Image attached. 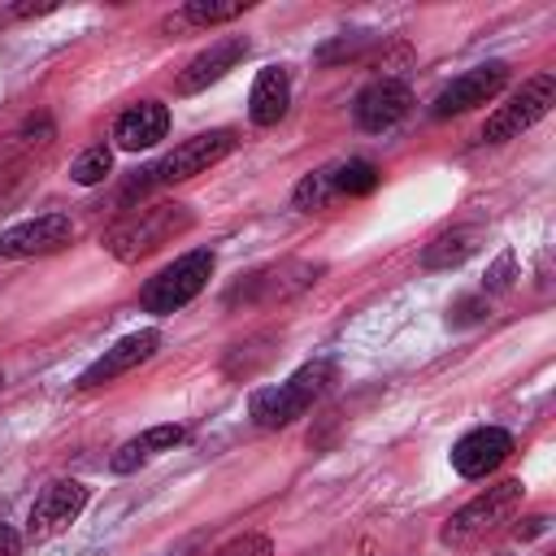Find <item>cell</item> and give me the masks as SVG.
<instances>
[{
  "mask_svg": "<svg viewBox=\"0 0 556 556\" xmlns=\"http://www.w3.org/2000/svg\"><path fill=\"white\" fill-rule=\"evenodd\" d=\"M156 348H161V334H156V330H135V334L117 339L100 361H91V365L78 374V387H83V391H96V387H104V382L122 378V374L139 369L143 361H152V352H156Z\"/></svg>",
  "mask_w": 556,
  "mask_h": 556,
  "instance_id": "5bb4252c",
  "label": "cell"
},
{
  "mask_svg": "<svg viewBox=\"0 0 556 556\" xmlns=\"http://www.w3.org/2000/svg\"><path fill=\"white\" fill-rule=\"evenodd\" d=\"M70 235H74V222L65 213H43V217H30V222L0 230V256H9V261L48 256V252H61L70 243Z\"/></svg>",
  "mask_w": 556,
  "mask_h": 556,
  "instance_id": "30bf717a",
  "label": "cell"
},
{
  "mask_svg": "<svg viewBox=\"0 0 556 556\" xmlns=\"http://www.w3.org/2000/svg\"><path fill=\"white\" fill-rule=\"evenodd\" d=\"M165 130H169V109H165L161 100H139V104H130V109L113 122V139H117V148H126V152L156 148V143L165 139Z\"/></svg>",
  "mask_w": 556,
  "mask_h": 556,
  "instance_id": "9a60e30c",
  "label": "cell"
},
{
  "mask_svg": "<svg viewBox=\"0 0 556 556\" xmlns=\"http://www.w3.org/2000/svg\"><path fill=\"white\" fill-rule=\"evenodd\" d=\"M235 130H204V135H191V139H182L174 152H165L156 165H148L143 174H148V182H187V178H195V174H204L208 165H217V161H226L230 152H235Z\"/></svg>",
  "mask_w": 556,
  "mask_h": 556,
  "instance_id": "8992f818",
  "label": "cell"
},
{
  "mask_svg": "<svg viewBox=\"0 0 556 556\" xmlns=\"http://www.w3.org/2000/svg\"><path fill=\"white\" fill-rule=\"evenodd\" d=\"M530 526H517V539H530V534H539V530H547V517H526Z\"/></svg>",
  "mask_w": 556,
  "mask_h": 556,
  "instance_id": "f1b7e54d",
  "label": "cell"
},
{
  "mask_svg": "<svg viewBox=\"0 0 556 556\" xmlns=\"http://www.w3.org/2000/svg\"><path fill=\"white\" fill-rule=\"evenodd\" d=\"M213 265H217V256H213L208 248L182 252L174 265H165L156 278H148V287L139 291V304H143L148 313H156V317L178 313L182 304H191V300L204 291V282H208Z\"/></svg>",
  "mask_w": 556,
  "mask_h": 556,
  "instance_id": "277c9868",
  "label": "cell"
},
{
  "mask_svg": "<svg viewBox=\"0 0 556 556\" xmlns=\"http://www.w3.org/2000/svg\"><path fill=\"white\" fill-rule=\"evenodd\" d=\"M478 317H486V295L460 300V304L452 308V321H456V326H465V321H478Z\"/></svg>",
  "mask_w": 556,
  "mask_h": 556,
  "instance_id": "4316f807",
  "label": "cell"
},
{
  "mask_svg": "<svg viewBox=\"0 0 556 556\" xmlns=\"http://www.w3.org/2000/svg\"><path fill=\"white\" fill-rule=\"evenodd\" d=\"M83 508H87V486L74 482V478H56V482H48V486L35 495V504H30V513H26V534H30L35 543H43V539L70 530Z\"/></svg>",
  "mask_w": 556,
  "mask_h": 556,
  "instance_id": "52a82bcc",
  "label": "cell"
},
{
  "mask_svg": "<svg viewBox=\"0 0 556 556\" xmlns=\"http://www.w3.org/2000/svg\"><path fill=\"white\" fill-rule=\"evenodd\" d=\"M191 222H195V213H191L187 204H178V200L148 204V208H139V213H126L117 226L104 230V252H109L113 261H122V265L143 261V256H152L156 248H165L169 239H178L182 230H191Z\"/></svg>",
  "mask_w": 556,
  "mask_h": 556,
  "instance_id": "6da1fadb",
  "label": "cell"
},
{
  "mask_svg": "<svg viewBox=\"0 0 556 556\" xmlns=\"http://www.w3.org/2000/svg\"><path fill=\"white\" fill-rule=\"evenodd\" d=\"M330 382H334V361H308V365H300L287 382H274V387L252 391L248 413H252V421H256L261 430H282V426H291L295 417H304V413L330 391Z\"/></svg>",
  "mask_w": 556,
  "mask_h": 556,
  "instance_id": "7a4b0ae2",
  "label": "cell"
},
{
  "mask_svg": "<svg viewBox=\"0 0 556 556\" xmlns=\"http://www.w3.org/2000/svg\"><path fill=\"white\" fill-rule=\"evenodd\" d=\"M513 269H517V256H513V252H500L495 265H491L486 278H482V295H500V291H508V287H513Z\"/></svg>",
  "mask_w": 556,
  "mask_h": 556,
  "instance_id": "d4e9b609",
  "label": "cell"
},
{
  "mask_svg": "<svg viewBox=\"0 0 556 556\" xmlns=\"http://www.w3.org/2000/svg\"><path fill=\"white\" fill-rule=\"evenodd\" d=\"M478 230L473 226H456V230H443L434 243H426L421 252V269H456L465 265L473 252H478Z\"/></svg>",
  "mask_w": 556,
  "mask_h": 556,
  "instance_id": "d6986e66",
  "label": "cell"
},
{
  "mask_svg": "<svg viewBox=\"0 0 556 556\" xmlns=\"http://www.w3.org/2000/svg\"><path fill=\"white\" fill-rule=\"evenodd\" d=\"M48 139H52V122H48V117H30L22 130H13L9 139H0V165L17 161L22 152H30V148H39V143H48Z\"/></svg>",
  "mask_w": 556,
  "mask_h": 556,
  "instance_id": "7402d4cb",
  "label": "cell"
},
{
  "mask_svg": "<svg viewBox=\"0 0 556 556\" xmlns=\"http://www.w3.org/2000/svg\"><path fill=\"white\" fill-rule=\"evenodd\" d=\"M508 456H513V434L500 430V426H478V430H469V434L456 439V447H452V469H456L460 478H486V473H495Z\"/></svg>",
  "mask_w": 556,
  "mask_h": 556,
  "instance_id": "4fadbf2b",
  "label": "cell"
},
{
  "mask_svg": "<svg viewBox=\"0 0 556 556\" xmlns=\"http://www.w3.org/2000/svg\"><path fill=\"white\" fill-rule=\"evenodd\" d=\"M378 165L374 161H343V165H334V191L339 195H369L374 187H378Z\"/></svg>",
  "mask_w": 556,
  "mask_h": 556,
  "instance_id": "44dd1931",
  "label": "cell"
},
{
  "mask_svg": "<svg viewBox=\"0 0 556 556\" xmlns=\"http://www.w3.org/2000/svg\"><path fill=\"white\" fill-rule=\"evenodd\" d=\"M521 500H526L521 478H504V482L478 491L465 508H456V513L443 521L439 539H443L447 547H478V543H486L495 530H504V526L521 513Z\"/></svg>",
  "mask_w": 556,
  "mask_h": 556,
  "instance_id": "3957f363",
  "label": "cell"
},
{
  "mask_svg": "<svg viewBox=\"0 0 556 556\" xmlns=\"http://www.w3.org/2000/svg\"><path fill=\"white\" fill-rule=\"evenodd\" d=\"M213 556H274V543H269V534H239L226 547H217Z\"/></svg>",
  "mask_w": 556,
  "mask_h": 556,
  "instance_id": "484cf974",
  "label": "cell"
},
{
  "mask_svg": "<svg viewBox=\"0 0 556 556\" xmlns=\"http://www.w3.org/2000/svg\"><path fill=\"white\" fill-rule=\"evenodd\" d=\"M408 104H413V91H408V83L404 78H374L361 96H356V104H352V117H356V126L361 130H369V135H382V130H391L404 113H408Z\"/></svg>",
  "mask_w": 556,
  "mask_h": 556,
  "instance_id": "8fae6325",
  "label": "cell"
},
{
  "mask_svg": "<svg viewBox=\"0 0 556 556\" xmlns=\"http://www.w3.org/2000/svg\"><path fill=\"white\" fill-rule=\"evenodd\" d=\"M317 269L321 265H304V261H282V265H269V269H256L248 274L239 287H230L226 304H274V300H291L300 295L304 287L317 282Z\"/></svg>",
  "mask_w": 556,
  "mask_h": 556,
  "instance_id": "ba28073f",
  "label": "cell"
},
{
  "mask_svg": "<svg viewBox=\"0 0 556 556\" xmlns=\"http://www.w3.org/2000/svg\"><path fill=\"white\" fill-rule=\"evenodd\" d=\"M248 39L243 35H222V39H213L204 52H195L187 65H182V74H178V96H195V91H204V87H213L217 78H226L243 56H248Z\"/></svg>",
  "mask_w": 556,
  "mask_h": 556,
  "instance_id": "7c38bea8",
  "label": "cell"
},
{
  "mask_svg": "<svg viewBox=\"0 0 556 556\" xmlns=\"http://www.w3.org/2000/svg\"><path fill=\"white\" fill-rule=\"evenodd\" d=\"M291 104V78L282 65H265L248 91V117L252 126H278Z\"/></svg>",
  "mask_w": 556,
  "mask_h": 556,
  "instance_id": "2e32d148",
  "label": "cell"
},
{
  "mask_svg": "<svg viewBox=\"0 0 556 556\" xmlns=\"http://www.w3.org/2000/svg\"><path fill=\"white\" fill-rule=\"evenodd\" d=\"M22 552V539H17V530H9L4 521H0V556H17Z\"/></svg>",
  "mask_w": 556,
  "mask_h": 556,
  "instance_id": "83f0119b",
  "label": "cell"
},
{
  "mask_svg": "<svg viewBox=\"0 0 556 556\" xmlns=\"http://www.w3.org/2000/svg\"><path fill=\"white\" fill-rule=\"evenodd\" d=\"M556 104V78L552 74H534L530 83H521V91H513L482 126V139L486 143H504V139H517L521 130H530L534 122H543Z\"/></svg>",
  "mask_w": 556,
  "mask_h": 556,
  "instance_id": "5b68a950",
  "label": "cell"
},
{
  "mask_svg": "<svg viewBox=\"0 0 556 556\" xmlns=\"http://www.w3.org/2000/svg\"><path fill=\"white\" fill-rule=\"evenodd\" d=\"M334 195H339V191H334V165H326V169H313V174L300 178V187H295V208H300V213H317V208H326Z\"/></svg>",
  "mask_w": 556,
  "mask_h": 556,
  "instance_id": "ffe728a7",
  "label": "cell"
},
{
  "mask_svg": "<svg viewBox=\"0 0 556 556\" xmlns=\"http://www.w3.org/2000/svg\"><path fill=\"white\" fill-rule=\"evenodd\" d=\"M178 443H182V426H152V430L126 439V443L113 452L109 469H113V473H135L139 465H148V460L161 456V452H174Z\"/></svg>",
  "mask_w": 556,
  "mask_h": 556,
  "instance_id": "e0dca14e",
  "label": "cell"
},
{
  "mask_svg": "<svg viewBox=\"0 0 556 556\" xmlns=\"http://www.w3.org/2000/svg\"><path fill=\"white\" fill-rule=\"evenodd\" d=\"M109 169H113V152H109L104 143H91V148L70 165V178H74L78 187H96V182L109 178Z\"/></svg>",
  "mask_w": 556,
  "mask_h": 556,
  "instance_id": "cb8c5ba5",
  "label": "cell"
},
{
  "mask_svg": "<svg viewBox=\"0 0 556 556\" xmlns=\"http://www.w3.org/2000/svg\"><path fill=\"white\" fill-rule=\"evenodd\" d=\"M508 83V65L504 61H486V65H473L465 74H456L439 96H434V117H460L486 100H495Z\"/></svg>",
  "mask_w": 556,
  "mask_h": 556,
  "instance_id": "9c48e42d",
  "label": "cell"
},
{
  "mask_svg": "<svg viewBox=\"0 0 556 556\" xmlns=\"http://www.w3.org/2000/svg\"><path fill=\"white\" fill-rule=\"evenodd\" d=\"M274 356H278V334H274V330H261V334H252V339H243V343H235V348L226 352L222 374L235 378V382H248V378H256Z\"/></svg>",
  "mask_w": 556,
  "mask_h": 556,
  "instance_id": "ac0fdd59",
  "label": "cell"
},
{
  "mask_svg": "<svg viewBox=\"0 0 556 556\" xmlns=\"http://www.w3.org/2000/svg\"><path fill=\"white\" fill-rule=\"evenodd\" d=\"M239 13H248V0H226V4L191 0V4L178 13V22H187V26H217V22H230V17H239Z\"/></svg>",
  "mask_w": 556,
  "mask_h": 556,
  "instance_id": "603a6c76",
  "label": "cell"
}]
</instances>
